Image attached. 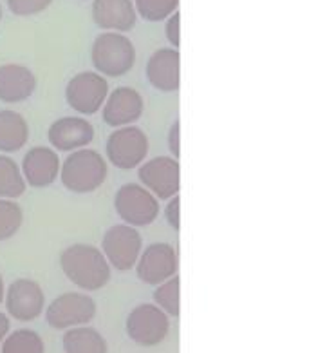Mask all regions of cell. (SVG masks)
<instances>
[{
    "label": "cell",
    "instance_id": "1",
    "mask_svg": "<svg viewBox=\"0 0 316 353\" xmlns=\"http://www.w3.org/2000/svg\"><path fill=\"white\" fill-rule=\"evenodd\" d=\"M60 265L67 279L83 290H100L110 279L109 261L103 252L91 245L78 243L63 250Z\"/></svg>",
    "mask_w": 316,
    "mask_h": 353
},
{
    "label": "cell",
    "instance_id": "2",
    "mask_svg": "<svg viewBox=\"0 0 316 353\" xmlns=\"http://www.w3.org/2000/svg\"><path fill=\"white\" fill-rule=\"evenodd\" d=\"M62 183L74 194H89L100 189L107 178V163L96 150H74L62 165Z\"/></svg>",
    "mask_w": 316,
    "mask_h": 353
},
{
    "label": "cell",
    "instance_id": "3",
    "mask_svg": "<svg viewBox=\"0 0 316 353\" xmlns=\"http://www.w3.org/2000/svg\"><path fill=\"white\" fill-rule=\"evenodd\" d=\"M92 65L103 77H123L134 68L136 48L125 34L103 33L92 44Z\"/></svg>",
    "mask_w": 316,
    "mask_h": 353
},
{
    "label": "cell",
    "instance_id": "4",
    "mask_svg": "<svg viewBox=\"0 0 316 353\" xmlns=\"http://www.w3.org/2000/svg\"><path fill=\"white\" fill-rule=\"evenodd\" d=\"M116 212L130 227H147L159 216V201L141 185H123L114 199Z\"/></svg>",
    "mask_w": 316,
    "mask_h": 353
},
{
    "label": "cell",
    "instance_id": "5",
    "mask_svg": "<svg viewBox=\"0 0 316 353\" xmlns=\"http://www.w3.org/2000/svg\"><path fill=\"white\" fill-rule=\"evenodd\" d=\"M149 154V138L139 127H121L107 140V158L123 170L136 169Z\"/></svg>",
    "mask_w": 316,
    "mask_h": 353
},
{
    "label": "cell",
    "instance_id": "6",
    "mask_svg": "<svg viewBox=\"0 0 316 353\" xmlns=\"http://www.w3.org/2000/svg\"><path fill=\"white\" fill-rule=\"evenodd\" d=\"M141 236L134 227L130 225H114L103 236L101 248L103 256L112 265L116 270H130L138 263L139 254H141Z\"/></svg>",
    "mask_w": 316,
    "mask_h": 353
},
{
    "label": "cell",
    "instance_id": "7",
    "mask_svg": "<svg viewBox=\"0 0 316 353\" xmlns=\"http://www.w3.org/2000/svg\"><path fill=\"white\" fill-rule=\"evenodd\" d=\"M139 181L158 199H170L178 196L181 187V167L176 158L159 156L139 167Z\"/></svg>",
    "mask_w": 316,
    "mask_h": 353
},
{
    "label": "cell",
    "instance_id": "8",
    "mask_svg": "<svg viewBox=\"0 0 316 353\" xmlns=\"http://www.w3.org/2000/svg\"><path fill=\"white\" fill-rule=\"evenodd\" d=\"M96 314V303L85 294H63L49 305L45 312L48 323L56 330L74 328L92 321Z\"/></svg>",
    "mask_w": 316,
    "mask_h": 353
},
{
    "label": "cell",
    "instance_id": "9",
    "mask_svg": "<svg viewBox=\"0 0 316 353\" xmlns=\"http://www.w3.org/2000/svg\"><path fill=\"white\" fill-rule=\"evenodd\" d=\"M109 97V83L98 73H80L72 78L65 89L67 103L82 114H94L103 107Z\"/></svg>",
    "mask_w": 316,
    "mask_h": 353
},
{
    "label": "cell",
    "instance_id": "10",
    "mask_svg": "<svg viewBox=\"0 0 316 353\" xmlns=\"http://www.w3.org/2000/svg\"><path fill=\"white\" fill-rule=\"evenodd\" d=\"M168 317L163 310L154 305H141L130 312L127 319V334L141 346H156L168 335Z\"/></svg>",
    "mask_w": 316,
    "mask_h": 353
},
{
    "label": "cell",
    "instance_id": "11",
    "mask_svg": "<svg viewBox=\"0 0 316 353\" xmlns=\"http://www.w3.org/2000/svg\"><path fill=\"white\" fill-rule=\"evenodd\" d=\"M138 277L147 285H161L178 274V256L168 243H154L136 263Z\"/></svg>",
    "mask_w": 316,
    "mask_h": 353
},
{
    "label": "cell",
    "instance_id": "12",
    "mask_svg": "<svg viewBox=\"0 0 316 353\" xmlns=\"http://www.w3.org/2000/svg\"><path fill=\"white\" fill-rule=\"evenodd\" d=\"M43 292L33 279L13 281L6 292V308L17 321L36 319L43 310Z\"/></svg>",
    "mask_w": 316,
    "mask_h": 353
},
{
    "label": "cell",
    "instance_id": "13",
    "mask_svg": "<svg viewBox=\"0 0 316 353\" xmlns=\"http://www.w3.org/2000/svg\"><path fill=\"white\" fill-rule=\"evenodd\" d=\"M143 114V98L136 89L118 88L103 103V121L110 127H127Z\"/></svg>",
    "mask_w": 316,
    "mask_h": 353
},
{
    "label": "cell",
    "instance_id": "14",
    "mask_svg": "<svg viewBox=\"0 0 316 353\" xmlns=\"http://www.w3.org/2000/svg\"><path fill=\"white\" fill-rule=\"evenodd\" d=\"M147 78L161 92H176L181 83V54L178 49H159L147 63Z\"/></svg>",
    "mask_w": 316,
    "mask_h": 353
},
{
    "label": "cell",
    "instance_id": "15",
    "mask_svg": "<svg viewBox=\"0 0 316 353\" xmlns=\"http://www.w3.org/2000/svg\"><path fill=\"white\" fill-rule=\"evenodd\" d=\"M60 172V160L53 149L48 147H34L24 156L22 161V176L25 183L34 189H43L54 183Z\"/></svg>",
    "mask_w": 316,
    "mask_h": 353
},
{
    "label": "cell",
    "instance_id": "16",
    "mask_svg": "<svg viewBox=\"0 0 316 353\" xmlns=\"http://www.w3.org/2000/svg\"><path fill=\"white\" fill-rule=\"evenodd\" d=\"M92 19L101 30L125 33L136 26V8L132 0H94Z\"/></svg>",
    "mask_w": 316,
    "mask_h": 353
},
{
    "label": "cell",
    "instance_id": "17",
    "mask_svg": "<svg viewBox=\"0 0 316 353\" xmlns=\"http://www.w3.org/2000/svg\"><path fill=\"white\" fill-rule=\"evenodd\" d=\"M36 89V77L29 68L20 63L0 65V100L19 103L28 100Z\"/></svg>",
    "mask_w": 316,
    "mask_h": 353
},
{
    "label": "cell",
    "instance_id": "18",
    "mask_svg": "<svg viewBox=\"0 0 316 353\" xmlns=\"http://www.w3.org/2000/svg\"><path fill=\"white\" fill-rule=\"evenodd\" d=\"M92 138H94V129L83 118H62L49 127L51 145L58 150H65V152L89 145Z\"/></svg>",
    "mask_w": 316,
    "mask_h": 353
},
{
    "label": "cell",
    "instance_id": "19",
    "mask_svg": "<svg viewBox=\"0 0 316 353\" xmlns=\"http://www.w3.org/2000/svg\"><path fill=\"white\" fill-rule=\"evenodd\" d=\"M29 125L22 114L0 111V152H17L28 143Z\"/></svg>",
    "mask_w": 316,
    "mask_h": 353
},
{
    "label": "cell",
    "instance_id": "20",
    "mask_svg": "<svg viewBox=\"0 0 316 353\" xmlns=\"http://www.w3.org/2000/svg\"><path fill=\"white\" fill-rule=\"evenodd\" d=\"M63 350L65 353H107V343L94 328L80 326L63 335Z\"/></svg>",
    "mask_w": 316,
    "mask_h": 353
},
{
    "label": "cell",
    "instance_id": "21",
    "mask_svg": "<svg viewBox=\"0 0 316 353\" xmlns=\"http://www.w3.org/2000/svg\"><path fill=\"white\" fill-rule=\"evenodd\" d=\"M25 192V179L19 165L11 158L0 154V198L14 199Z\"/></svg>",
    "mask_w": 316,
    "mask_h": 353
},
{
    "label": "cell",
    "instance_id": "22",
    "mask_svg": "<svg viewBox=\"0 0 316 353\" xmlns=\"http://www.w3.org/2000/svg\"><path fill=\"white\" fill-rule=\"evenodd\" d=\"M2 353H43V343L40 335L33 330H17L11 335H6L2 344Z\"/></svg>",
    "mask_w": 316,
    "mask_h": 353
},
{
    "label": "cell",
    "instance_id": "23",
    "mask_svg": "<svg viewBox=\"0 0 316 353\" xmlns=\"http://www.w3.org/2000/svg\"><path fill=\"white\" fill-rule=\"evenodd\" d=\"M22 221H24L22 208L13 199L0 198V241L11 239L20 230Z\"/></svg>",
    "mask_w": 316,
    "mask_h": 353
},
{
    "label": "cell",
    "instance_id": "24",
    "mask_svg": "<svg viewBox=\"0 0 316 353\" xmlns=\"http://www.w3.org/2000/svg\"><path fill=\"white\" fill-rule=\"evenodd\" d=\"M179 286H181V279L176 274L173 277L167 279L165 283L159 285V288L154 292V299L158 303V306L163 310L165 314L179 317Z\"/></svg>",
    "mask_w": 316,
    "mask_h": 353
},
{
    "label": "cell",
    "instance_id": "25",
    "mask_svg": "<svg viewBox=\"0 0 316 353\" xmlns=\"http://www.w3.org/2000/svg\"><path fill=\"white\" fill-rule=\"evenodd\" d=\"M179 0H136V10L149 22H161L178 11Z\"/></svg>",
    "mask_w": 316,
    "mask_h": 353
},
{
    "label": "cell",
    "instance_id": "26",
    "mask_svg": "<svg viewBox=\"0 0 316 353\" xmlns=\"http://www.w3.org/2000/svg\"><path fill=\"white\" fill-rule=\"evenodd\" d=\"M51 2L53 0H8V6L13 15L31 17L48 10Z\"/></svg>",
    "mask_w": 316,
    "mask_h": 353
},
{
    "label": "cell",
    "instance_id": "27",
    "mask_svg": "<svg viewBox=\"0 0 316 353\" xmlns=\"http://www.w3.org/2000/svg\"><path fill=\"white\" fill-rule=\"evenodd\" d=\"M179 210H181V198H179V196H173V198H170V203L167 205V208H165V218H167L168 225L172 228H176V230L181 228V223H179L181 214H179Z\"/></svg>",
    "mask_w": 316,
    "mask_h": 353
},
{
    "label": "cell",
    "instance_id": "28",
    "mask_svg": "<svg viewBox=\"0 0 316 353\" xmlns=\"http://www.w3.org/2000/svg\"><path fill=\"white\" fill-rule=\"evenodd\" d=\"M165 31H167L168 42L178 49L179 42H181V39H179V31H181V15H179V11H176L173 15H170V19H168L167 22V30Z\"/></svg>",
    "mask_w": 316,
    "mask_h": 353
},
{
    "label": "cell",
    "instance_id": "29",
    "mask_svg": "<svg viewBox=\"0 0 316 353\" xmlns=\"http://www.w3.org/2000/svg\"><path fill=\"white\" fill-rule=\"evenodd\" d=\"M179 131H181V123L179 120L173 121V125L170 127V134H168V149L176 156V160H179V154H181V149H179Z\"/></svg>",
    "mask_w": 316,
    "mask_h": 353
},
{
    "label": "cell",
    "instance_id": "30",
    "mask_svg": "<svg viewBox=\"0 0 316 353\" xmlns=\"http://www.w3.org/2000/svg\"><path fill=\"white\" fill-rule=\"evenodd\" d=\"M8 332H10V319H8V315H4L0 312V344H2V341L6 339Z\"/></svg>",
    "mask_w": 316,
    "mask_h": 353
},
{
    "label": "cell",
    "instance_id": "31",
    "mask_svg": "<svg viewBox=\"0 0 316 353\" xmlns=\"http://www.w3.org/2000/svg\"><path fill=\"white\" fill-rule=\"evenodd\" d=\"M4 295H6L4 279H2V276H0V303H2V299H4Z\"/></svg>",
    "mask_w": 316,
    "mask_h": 353
},
{
    "label": "cell",
    "instance_id": "32",
    "mask_svg": "<svg viewBox=\"0 0 316 353\" xmlns=\"http://www.w3.org/2000/svg\"><path fill=\"white\" fill-rule=\"evenodd\" d=\"M0 20H2V8H0Z\"/></svg>",
    "mask_w": 316,
    "mask_h": 353
}]
</instances>
